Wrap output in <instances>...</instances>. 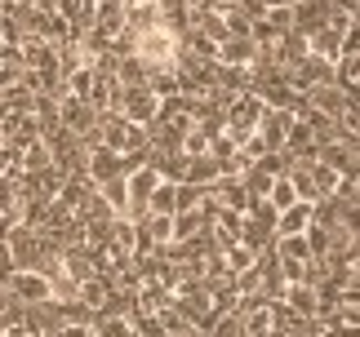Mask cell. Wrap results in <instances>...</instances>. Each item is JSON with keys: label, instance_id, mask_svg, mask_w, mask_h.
<instances>
[{"label": "cell", "instance_id": "obj_5", "mask_svg": "<svg viewBox=\"0 0 360 337\" xmlns=\"http://www.w3.org/2000/svg\"><path fill=\"white\" fill-rule=\"evenodd\" d=\"M258 53H262V49H258L249 36H227L223 45L214 49V62H218V67H249Z\"/></svg>", "mask_w": 360, "mask_h": 337}, {"label": "cell", "instance_id": "obj_4", "mask_svg": "<svg viewBox=\"0 0 360 337\" xmlns=\"http://www.w3.org/2000/svg\"><path fill=\"white\" fill-rule=\"evenodd\" d=\"M325 168H334V178H356L360 164H356V143H329V147H316L311 151Z\"/></svg>", "mask_w": 360, "mask_h": 337}, {"label": "cell", "instance_id": "obj_7", "mask_svg": "<svg viewBox=\"0 0 360 337\" xmlns=\"http://www.w3.org/2000/svg\"><path fill=\"white\" fill-rule=\"evenodd\" d=\"M267 204L276 209V213H281V209H294V204H298L294 182H289V178H276V182H271V191H267Z\"/></svg>", "mask_w": 360, "mask_h": 337}, {"label": "cell", "instance_id": "obj_2", "mask_svg": "<svg viewBox=\"0 0 360 337\" xmlns=\"http://www.w3.org/2000/svg\"><path fill=\"white\" fill-rule=\"evenodd\" d=\"M5 289L13 293V302H18V306H36V302H49L53 298L49 275H40V271H13Z\"/></svg>", "mask_w": 360, "mask_h": 337}, {"label": "cell", "instance_id": "obj_3", "mask_svg": "<svg viewBox=\"0 0 360 337\" xmlns=\"http://www.w3.org/2000/svg\"><path fill=\"white\" fill-rule=\"evenodd\" d=\"M289 124H294V116H289V111L262 107V116H258V124H254V133H258L262 151H285V133H289Z\"/></svg>", "mask_w": 360, "mask_h": 337}, {"label": "cell", "instance_id": "obj_6", "mask_svg": "<svg viewBox=\"0 0 360 337\" xmlns=\"http://www.w3.org/2000/svg\"><path fill=\"white\" fill-rule=\"evenodd\" d=\"M311 227V204H294V209H281L276 213V231H271V240H285V235H302Z\"/></svg>", "mask_w": 360, "mask_h": 337}, {"label": "cell", "instance_id": "obj_1", "mask_svg": "<svg viewBox=\"0 0 360 337\" xmlns=\"http://www.w3.org/2000/svg\"><path fill=\"white\" fill-rule=\"evenodd\" d=\"M120 116L129 120V124H138V129H147L151 120H156V111H160V98L147 89V84H129V89L120 93Z\"/></svg>", "mask_w": 360, "mask_h": 337}]
</instances>
